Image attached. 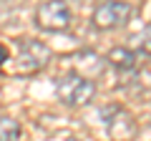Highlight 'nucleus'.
I'll return each instance as SVG.
<instances>
[{
    "instance_id": "nucleus-1",
    "label": "nucleus",
    "mask_w": 151,
    "mask_h": 141,
    "mask_svg": "<svg viewBox=\"0 0 151 141\" xmlns=\"http://www.w3.org/2000/svg\"><path fill=\"white\" fill-rule=\"evenodd\" d=\"M93 91H96V86L81 73H63L60 78H55V96L68 106L88 103L93 98Z\"/></svg>"
},
{
    "instance_id": "nucleus-2",
    "label": "nucleus",
    "mask_w": 151,
    "mask_h": 141,
    "mask_svg": "<svg viewBox=\"0 0 151 141\" xmlns=\"http://www.w3.org/2000/svg\"><path fill=\"white\" fill-rule=\"evenodd\" d=\"M131 18V3L126 0H106L93 10V23L101 30H113V28L126 25Z\"/></svg>"
},
{
    "instance_id": "nucleus-3",
    "label": "nucleus",
    "mask_w": 151,
    "mask_h": 141,
    "mask_svg": "<svg viewBox=\"0 0 151 141\" xmlns=\"http://www.w3.org/2000/svg\"><path fill=\"white\" fill-rule=\"evenodd\" d=\"M35 25L40 30H65L70 25V10L63 0H45L35 13Z\"/></svg>"
},
{
    "instance_id": "nucleus-4",
    "label": "nucleus",
    "mask_w": 151,
    "mask_h": 141,
    "mask_svg": "<svg viewBox=\"0 0 151 141\" xmlns=\"http://www.w3.org/2000/svg\"><path fill=\"white\" fill-rule=\"evenodd\" d=\"M50 60V48L40 40H23L18 45V63H20V70H35L43 68Z\"/></svg>"
},
{
    "instance_id": "nucleus-5",
    "label": "nucleus",
    "mask_w": 151,
    "mask_h": 141,
    "mask_svg": "<svg viewBox=\"0 0 151 141\" xmlns=\"http://www.w3.org/2000/svg\"><path fill=\"white\" fill-rule=\"evenodd\" d=\"M108 63L116 65V68H121V70H131V68H136V53L131 48L119 45V48H113L111 53H108Z\"/></svg>"
},
{
    "instance_id": "nucleus-6",
    "label": "nucleus",
    "mask_w": 151,
    "mask_h": 141,
    "mask_svg": "<svg viewBox=\"0 0 151 141\" xmlns=\"http://www.w3.org/2000/svg\"><path fill=\"white\" fill-rule=\"evenodd\" d=\"M20 136V124L15 119H0V141H15Z\"/></svg>"
},
{
    "instance_id": "nucleus-7",
    "label": "nucleus",
    "mask_w": 151,
    "mask_h": 141,
    "mask_svg": "<svg viewBox=\"0 0 151 141\" xmlns=\"http://www.w3.org/2000/svg\"><path fill=\"white\" fill-rule=\"evenodd\" d=\"M5 60H8V48H5L3 43H0V65L5 63Z\"/></svg>"
}]
</instances>
